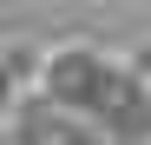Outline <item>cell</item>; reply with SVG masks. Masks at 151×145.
I'll list each match as a JSON object with an SVG mask.
<instances>
[{
  "label": "cell",
  "mask_w": 151,
  "mask_h": 145,
  "mask_svg": "<svg viewBox=\"0 0 151 145\" xmlns=\"http://www.w3.org/2000/svg\"><path fill=\"white\" fill-rule=\"evenodd\" d=\"M99 79H105V53H92L86 40L53 46V53H46V66H40V92H46L59 112H86L92 92H99Z\"/></svg>",
  "instance_id": "6da1fadb"
},
{
  "label": "cell",
  "mask_w": 151,
  "mask_h": 145,
  "mask_svg": "<svg viewBox=\"0 0 151 145\" xmlns=\"http://www.w3.org/2000/svg\"><path fill=\"white\" fill-rule=\"evenodd\" d=\"M40 66H46L40 46H27V40H7V46H0V79H7L13 92H40Z\"/></svg>",
  "instance_id": "7a4b0ae2"
},
{
  "label": "cell",
  "mask_w": 151,
  "mask_h": 145,
  "mask_svg": "<svg viewBox=\"0 0 151 145\" xmlns=\"http://www.w3.org/2000/svg\"><path fill=\"white\" fill-rule=\"evenodd\" d=\"M125 66H132V79H138V92L151 99V40H145V46H132V59H125Z\"/></svg>",
  "instance_id": "3957f363"
}]
</instances>
